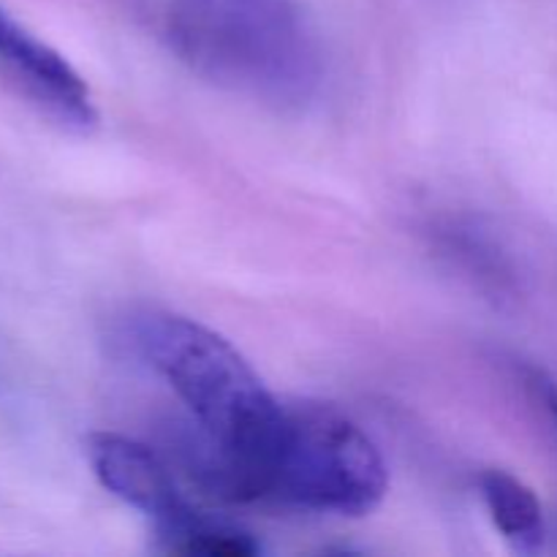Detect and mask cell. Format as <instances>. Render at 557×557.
<instances>
[{"label": "cell", "instance_id": "6da1fadb", "mask_svg": "<svg viewBox=\"0 0 557 557\" xmlns=\"http://www.w3.org/2000/svg\"><path fill=\"white\" fill-rule=\"evenodd\" d=\"M128 343L188 408L174 438L185 473L228 504H261L286 403L226 337L194 319L150 310L136 315Z\"/></svg>", "mask_w": 557, "mask_h": 557}, {"label": "cell", "instance_id": "7a4b0ae2", "mask_svg": "<svg viewBox=\"0 0 557 557\" xmlns=\"http://www.w3.org/2000/svg\"><path fill=\"white\" fill-rule=\"evenodd\" d=\"M190 74L270 109L319 96L324 52L297 0H120Z\"/></svg>", "mask_w": 557, "mask_h": 557}, {"label": "cell", "instance_id": "3957f363", "mask_svg": "<svg viewBox=\"0 0 557 557\" xmlns=\"http://www.w3.org/2000/svg\"><path fill=\"white\" fill-rule=\"evenodd\" d=\"M384 495V457L351 417L324 403H286L261 504L364 517Z\"/></svg>", "mask_w": 557, "mask_h": 557}, {"label": "cell", "instance_id": "277c9868", "mask_svg": "<svg viewBox=\"0 0 557 557\" xmlns=\"http://www.w3.org/2000/svg\"><path fill=\"white\" fill-rule=\"evenodd\" d=\"M0 76L47 120L71 134L98 125L92 92L79 71L0 5Z\"/></svg>", "mask_w": 557, "mask_h": 557}, {"label": "cell", "instance_id": "5b68a950", "mask_svg": "<svg viewBox=\"0 0 557 557\" xmlns=\"http://www.w3.org/2000/svg\"><path fill=\"white\" fill-rule=\"evenodd\" d=\"M87 460L103 490L150 517L156 536L199 515L183 498L166 462L128 435L92 433L87 438Z\"/></svg>", "mask_w": 557, "mask_h": 557}, {"label": "cell", "instance_id": "8992f818", "mask_svg": "<svg viewBox=\"0 0 557 557\" xmlns=\"http://www.w3.org/2000/svg\"><path fill=\"white\" fill-rule=\"evenodd\" d=\"M479 490L495 531L515 553L536 555L544 547L547 525L536 493L515 473L490 468L479 476Z\"/></svg>", "mask_w": 557, "mask_h": 557}, {"label": "cell", "instance_id": "52a82bcc", "mask_svg": "<svg viewBox=\"0 0 557 557\" xmlns=\"http://www.w3.org/2000/svg\"><path fill=\"white\" fill-rule=\"evenodd\" d=\"M435 237L444 256H449L468 277H473V283L487 288L495 297L515 294V275H511L509 261L500 253L498 245L484 237L476 226L446 221L435 228Z\"/></svg>", "mask_w": 557, "mask_h": 557}, {"label": "cell", "instance_id": "ba28073f", "mask_svg": "<svg viewBox=\"0 0 557 557\" xmlns=\"http://www.w3.org/2000/svg\"><path fill=\"white\" fill-rule=\"evenodd\" d=\"M158 542L166 553L174 555H207V557H256L261 544L253 533L232 525V522L215 520L207 515H194L183 525L166 533H158Z\"/></svg>", "mask_w": 557, "mask_h": 557}, {"label": "cell", "instance_id": "9c48e42d", "mask_svg": "<svg viewBox=\"0 0 557 557\" xmlns=\"http://www.w3.org/2000/svg\"><path fill=\"white\" fill-rule=\"evenodd\" d=\"M528 384L533 386L536 397L542 400L544 411L549 413V419H553L555 428H557V384H555V381L547 379V375H542V373H531Z\"/></svg>", "mask_w": 557, "mask_h": 557}]
</instances>
